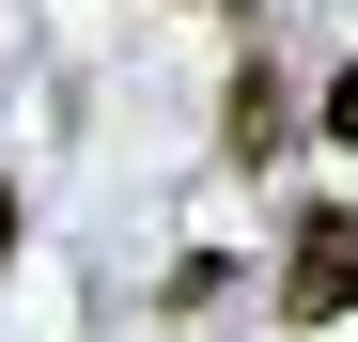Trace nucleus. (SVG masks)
I'll return each mask as SVG.
<instances>
[{"mask_svg": "<svg viewBox=\"0 0 358 342\" xmlns=\"http://www.w3.org/2000/svg\"><path fill=\"white\" fill-rule=\"evenodd\" d=\"M312 125H327V140H343V156H358V63H343V78H327V94H312Z\"/></svg>", "mask_w": 358, "mask_h": 342, "instance_id": "obj_3", "label": "nucleus"}, {"mask_svg": "<svg viewBox=\"0 0 358 342\" xmlns=\"http://www.w3.org/2000/svg\"><path fill=\"white\" fill-rule=\"evenodd\" d=\"M280 140H296V78L250 47V63H234V109H218V156H234V171H265Z\"/></svg>", "mask_w": 358, "mask_h": 342, "instance_id": "obj_2", "label": "nucleus"}, {"mask_svg": "<svg viewBox=\"0 0 358 342\" xmlns=\"http://www.w3.org/2000/svg\"><path fill=\"white\" fill-rule=\"evenodd\" d=\"M358 311V202H296V249H280V327H343Z\"/></svg>", "mask_w": 358, "mask_h": 342, "instance_id": "obj_1", "label": "nucleus"}, {"mask_svg": "<svg viewBox=\"0 0 358 342\" xmlns=\"http://www.w3.org/2000/svg\"><path fill=\"white\" fill-rule=\"evenodd\" d=\"M16 249H31V202H16V187H0V265H16Z\"/></svg>", "mask_w": 358, "mask_h": 342, "instance_id": "obj_4", "label": "nucleus"}]
</instances>
